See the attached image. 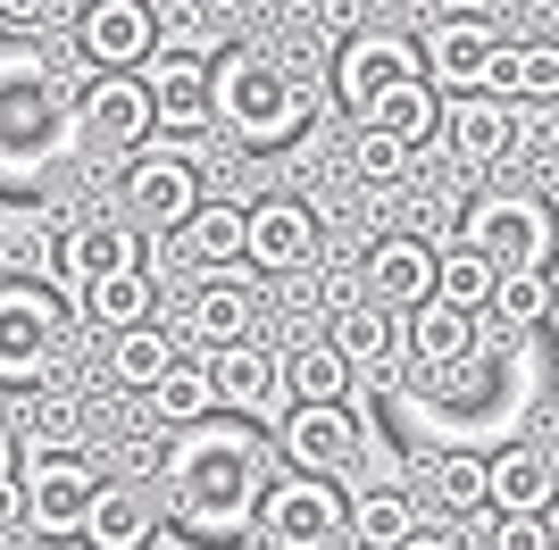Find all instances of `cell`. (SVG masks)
I'll use <instances>...</instances> for the list:
<instances>
[{
    "instance_id": "277c9868",
    "label": "cell",
    "mask_w": 559,
    "mask_h": 550,
    "mask_svg": "<svg viewBox=\"0 0 559 550\" xmlns=\"http://www.w3.org/2000/svg\"><path fill=\"white\" fill-rule=\"evenodd\" d=\"M68 325H75V309L50 292V284L0 275V384L34 392L50 367H59V350H68Z\"/></svg>"
},
{
    "instance_id": "ac0fdd59",
    "label": "cell",
    "mask_w": 559,
    "mask_h": 550,
    "mask_svg": "<svg viewBox=\"0 0 559 550\" xmlns=\"http://www.w3.org/2000/svg\"><path fill=\"white\" fill-rule=\"evenodd\" d=\"M75 50H84V75H134L151 59V9L142 0H84Z\"/></svg>"
},
{
    "instance_id": "30bf717a",
    "label": "cell",
    "mask_w": 559,
    "mask_h": 550,
    "mask_svg": "<svg viewBox=\"0 0 559 550\" xmlns=\"http://www.w3.org/2000/svg\"><path fill=\"white\" fill-rule=\"evenodd\" d=\"M126 267H151L134 226H59V234H50V251H43V284L68 300V309L84 300V284L126 275Z\"/></svg>"
},
{
    "instance_id": "836d02e7",
    "label": "cell",
    "mask_w": 559,
    "mask_h": 550,
    "mask_svg": "<svg viewBox=\"0 0 559 550\" xmlns=\"http://www.w3.org/2000/svg\"><path fill=\"white\" fill-rule=\"evenodd\" d=\"M409 159H418V151H401V142L376 134V125L350 134V176L368 183V192H401V183H409Z\"/></svg>"
},
{
    "instance_id": "52a82bcc",
    "label": "cell",
    "mask_w": 559,
    "mask_h": 550,
    "mask_svg": "<svg viewBox=\"0 0 559 550\" xmlns=\"http://www.w3.org/2000/svg\"><path fill=\"white\" fill-rule=\"evenodd\" d=\"M117 201H126L134 226L176 234L192 208L210 201V192H201V159H192L185 142H176V151H151V142H142V151H126V167H117Z\"/></svg>"
},
{
    "instance_id": "5bb4252c",
    "label": "cell",
    "mask_w": 559,
    "mask_h": 550,
    "mask_svg": "<svg viewBox=\"0 0 559 550\" xmlns=\"http://www.w3.org/2000/svg\"><path fill=\"white\" fill-rule=\"evenodd\" d=\"M418 75V43H401V34H350V43H334V100H343L350 117H368L376 100L393 84H409Z\"/></svg>"
},
{
    "instance_id": "4fadbf2b",
    "label": "cell",
    "mask_w": 559,
    "mask_h": 550,
    "mask_svg": "<svg viewBox=\"0 0 559 550\" xmlns=\"http://www.w3.org/2000/svg\"><path fill=\"white\" fill-rule=\"evenodd\" d=\"M359 442H368V434H359V417H350V409H284L267 451L284 458V476L343 483V467L359 458Z\"/></svg>"
},
{
    "instance_id": "d4e9b609",
    "label": "cell",
    "mask_w": 559,
    "mask_h": 550,
    "mask_svg": "<svg viewBox=\"0 0 559 550\" xmlns=\"http://www.w3.org/2000/svg\"><path fill=\"white\" fill-rule=\"evenodd\" d=\"M409 534H426V509L401 492V483H384V492H359V501H343V542L350 550H401Z\"/></svg>"
},
{
    "instance_id": "e575fe53",
    "label": "cell",
    "mask_w": 559,
    "mask_h": 550,
    "mask_svg": "<svg viewBox=\"0 0 559 550\" xmlns=\"http://www.w3.org/2000/svg\"><path fill=\"white\" fill-rule=\"evenodd\" d=\"M435 501L451 517H485V451H443L435 458Z\"/></svg>"
},
{
    "instance_id": "6da1fadb",
    "label": "cell",
    "mask_w": 559,
    "mask_h": 550,
    "mask_svg": "<svg viewBox=\"0 0 559 550\" xmlns=\"http://www.w3.org/2000/svg\"><path fill=\"white\" fill-rule=\"evenodd\" d=\"M276 476V451L259 426L242 417H201L159 451V517L185 542H210V550H242L259 534V492Z\"/></svg>"
},
{
    "instance_id": "d6986e66",
    "label": "cell",
    "mask_w": 559,
    "mask_h": 550,
    "mask_svg": "<svg viewBox=\"0 0 559 550\" xmlns=\"http://www.w3.org/2000/svg\"><path fill=\"white\" fill-rule=\"evenodd\" d=\"M75 134L109 142V151H142L151 142V92L134 75H84L75 92Z\"/></svg>"
},
{
    "instance_id": "8fae6325",
    "label": "cell",
    "mask_w": 559,
    "mask_h": 550,
    "mask_svg": "<svg viewBox=\"0 0 559 550\" xmlns=\"http://www.w3.org/2000/svg\"><path fill=\"white\" fill-rule=\"evenodd\" d=\"M443 151L467 167V176H501V167L526 151V117H518V100H485V92L443 100Z\"/></svg>"
},
{
    "instance_id": "cb8c5ba5",
    "label": "cell",
    "mask_w": 559,
    "mask_h": 550,
    "mask_svg": "<svg viewBox=\"0 0 559 550\" xmlns=\"http://www.w3.org/2000/svg\"><path fill=\"white\" fill-rule=\"evenodd\" d=\"M551 451L543 442H510V451L485 458V517H501V509H551Z\"/></svg>"
},
{
    "instance_id": "9a60e30c",
    "label": "cell",
    "mask_w": 559,
    "mask_h": 550,
    "mask_svg": "<svg viewBox=\"0 0 559 550\" xmlns=\"http://www.w3.org/2000/svg\"><path fill=\"white\" fill-rule=\"evenodd\" d=\"M201 384H210V400L226 417H284V392H276V350L267 343H226V350H201Z\"/></svg>"
},
{
    "instance_id": "f1b7e54d",
    "label": "cell",
    "mask_w": 559,
    "mask_h": 550,
    "mask_svg": "<svg viewBox=\"0 0 559 550\" xmlns=\"http://www.w3.org/2000/svg\"><path fill=\"white\" fill-rule=\"evenodd\" d=\"M359 125H376V134H393L401 151H418V142L435 134V125H443V92L426 84V75H409V84H393V92H384V100H376L368 117H359Z\"/></svg>"
},
{
    "instance_id": "60d3db41",
    "label": "cell",
    "mask_w": 559,
    "mask_h": 550,
    "mask_svg": "<svg viewBox=\"0 0 559 550\" xmlns=\"http://www.w3.org/2000/svg\"><path fill=\"white\" fill-rule=\"evenodd\" d=\"M401 550H460V542H451V534H409Z\"/></svg>"
},
{
    "instance_id": "7a4b0ae2",
    "label": "cell",
    "mask_w": 559,
    "mask_h": 550,
    "mask_svg": "<svg viewBox=\"0 0 559 550\" xmlns=\"http://www.w3.org/2000/svg\"><path fill=\"white\" fill-rule=\"evenodd\" d=\"M309 117H318V92L293 59L276 50H217L210 59V125H226L242 151H284V142L309 134Z\"/></svg>"
},
{
    "instance_id": "7bdbcfd3",
    "label": "cell",
    "mask_w": 559,
    "mask_h": 550,
    "mask_svg": "<svg viewBox=\"0 0 559 550\" xmlns=\"http://www.w3.org/2000/svg\"><path fill=\"white\" fill-rule=\"evenodd\" d=\"M9 476H17V442L0 434V483H9Z\"/></svg>"
},
{
    "instance_id": "7c38bea8",
    "label": "cell",
    "mask_w": 559,
    "mask_h": 550,
    "mask_svg": "<svg viewBox=\"0 0 559 550\" xmlns=\"http://www.w3.org/2000/svg\"><path fill=\"white\" fill-rule=\"evenodd\" d=\"M492 59H501V34H492V17H435L418 34V75L443 100H467V92H485Z\"/></svg>"
},
{
    "instance_id": "8992f818",
    "label": "cell",
    "mask_w": 559,
    "mask_h": 550,
    "mask_svg": "<svg viewBox=\"0 0 559 550\" xmlns=\"http://www.w3.org/2000/svg\"><path fill=\"white\" fill-rule=\"evenodd\" d=\"M75 142V100L50 84H25V92H0V183H43V167Z\"/></svg>"
},
{
    "instance_id": "83f0119b",
    "label": "cell",
    "mask_w": 559,
    "mask_h": 550,
    "mask_svg": "<svg viewBox=\"0 0 559 550\" xmlns=\"http://www.w3.org/2000/svg\"><path fill=\"white\" fill-rule=\"evenodd\" d=\"M326 350L350 367V375H376V367L393 359V309H376V300H350V309H326Z\"/></svg>"
},
{
    "instance_id": "e0dca14e",
    "label": "cell",
    "mask_w": 559,
    "mask_h": 550,
    "mask_svg": "<svg viewBox=\"0 0 559 550\" xmlns=\"http://www.w3.org/2000/svg\"><path fill=\"white\" fill-rule=\"evenodd\" d=\"M251 318H259V284L234 267V275H201L167 334H176V343H201V350H226V343H251Z\"/></svg>"
},
{
    "instance_id": "8d00e7d4",
    "label": "cell",
    "mask_w": 559,
    "mask_h": 550,
    "mask_svg": "<svg viewBox=\"0 0 559 550\" xmlns=\"http://www.w3.org/2000/svg\"><path fill=\"white\" fill-rule=\"evenodd\" d=\"M476 526H485V550H551V509H501Z\"/></svg>"
},
{
    "instance_id": "ffe728a7",
    "label": "cell",
    "mask_w": 559,
    "mask_h": 550,
    "mask_svg": "<svg viewBox=\"0 0 559 550\" xmlns=\"http://www.w3.org/2000/svg\"><path fill=\"white\" fill-rule=\"evenodd\" d=\"M84 550H151L159 542V501L126 476H100L93 483V509H84Z\"/></svg>"
},
{
    "instance_id": "603a6c76",
    "label": "cell",
    "mask_w": 559,
    "mask_h": 550,
    "mask_svg": "<svg viewBox=\"0 0 559 550\" xmlns=\"http://www.w3.org/2000/svg\"><path fill=\"white\" fill-rule=\"evenodd\" d=\"M350 384H359V375H350L326 343L276 350V392H284V409H350Z\"/></svg>"
},
{
    "instance_id": "d6a6232c",
    "label": "cell",
    "mask_w": 559,
    "mask_h": 550,
    "mask_svg": "<svg viewBox=\"0 0 559 550\" xmlns=\"http://www.w3.org/2000/svg\"><path fill=\"white\" fill-rule=\"evenodd\" d=\"M142 400H151V409H159V426H176V434H185V426H201V417H217V400H210V384H201V367H192V359H176L159 384L142 392Z\"/></svg>"
},
{
    "instance_id": "74e56055",
    "label": "cell",
    "mask_w": 559,
    "mask_h": 550,
    "mask_svg": "<svg viewBox=\"0 0 559 550\" xmlns=\"http://www.w3.org/2000/svg\"><path fill=\"white\" fill-rule=\"evenodd\" d=\"M25 84H50V50L34 34H0V92H25Z\"/></svg>"
},
{
    "instance_id": "44dd1931",
    "label": "cell",
    "mask_w": 559,
    "mask_h": 550,
    "mask_svg": "<svg viewBox=\"0 0 559 550\" xmlns=\"http://www.w3.org/2000/svg\"><path fill=\"white\" fill-rule=\"evenodd\" d=\"M359 284H368L376 309H418V300L435 292V242H426V234H376Z\"/></svg>"
},
{
    "instance_id": "7402d4cb",
    "label": "cell",
    "mask_w": 559,
    "mask_h": 550,
    "mask_svg": "<svg viewBox=\"0 0 559 550\" xmlns=\"http://www.w3.org/2000/svg\"><path fill=\"white\" fill-rule=\"evenodd\" d=\"M393 343L418 359V375H460V367L476 359V318H460V309H443V300H418Z\"/></svg>"
},
{
    "instance_id": "5b68a950",
    "label": "cell",
    "mask_w": 559,
    "mask_h": 550,
    "mask_svg": "<svg viewBox=\"0 0 559 550\" xmlns=\"http://www.w3.org/2000/svg\"><path fill=\"white\" fill-rule=\"evenodd\" d=\"M100 467L84 451H17V526L34 542H75L84 534V509H93Z\"/></svg>"
},
{
    "instance_id": "b9f144b4",
    "label": "cell",
    "mask_w": 559,
    "mask_h": 550,
    "mask_svg": "<svg viewBox=\"0 0 559 550\" xmlns=\"http://www.w3.org/2000/svg\"><path fill=\"white\" fill-rule=\"evenodd\" d=\"M0 526H17V476L0 483Z\"/></svg>"
},
{
    "instance_id": "f546056e",
    "label": "cell",
    "mask_w": 559,
    "mask_h": 550,
    "mask_svg": "<svg viewBox=\"0 0 559 550\" xmlns=\"http://www.w3.org/2000/svg\"><path fill=\"white\" fill-rule=\"evenodd\" d=\"M167 367H176V334H167V325L109 334V375H117V392H151Z\"/></svg>"
},
{
    "instance_id": "3957f363",
    "label": "cell",
    "mask_w": 559,
    "mask_h": 550,
    "mask_svg": "<svg viewBox=\"0 0 559 550\" xmlns=\"http://www.w3.org/2000/svg\"><path fill=\"white\" fill-rule=\"evenodd\" d=\"M460 242L492 275H543L551 267V201L535 183H485L460 217Z\"/></svg>"
},
{
    "instance_id": "4dcf8cb0",
    "label": "cell",
    "mask_w": 559,
    "mask_h": 550,
    "mask_svg": "<svg viewBox=\"0 0 559 550\" xmlns=\"http://www.w3.org/2000/svg\"><path fill=\"white\" fill-rule=\"evenodd\" d=\"M485 309H492L485 325H501L510 343H535L543 318H551V275H492V300H485Z\"/></svg>"
},
{
    "instance_id": "ab89813d",
    "label": "cell",
    "mask_w": 559,
    "mask_h": 550,
    "mask_svg": "<svg viewBox=\"0 0 559 550\" xmlns=\"http://www.w3.org/2000/svg\"><path fill=\"white\" fill-rule=\"evenodd\" d=\"M318 25H326V43H350L359 34V0H318Z\"/></svg>"
},
{
    "instance_id": "4316f807",
    "label": "cell",
    "mask_w": 559,
    "mask_h": 550,
    "mask_svg": "<svg viewBox=\"0 0 559 550\" xmlns=\"http://www.w3.org/2000/svg\"><path fill=\"white\" fill-rule=\"evenodd\" d=\"M151 309H159V284H151V267L100 275V284H84V300H75V318L100 325V334H134V325H159Z\"/></svg>"
},
{
    "instance_id": "9c48e42d",
    "label": "cell",
    "mask_w": 559,
    "mask_h": 550,
    "mask_svg": "<svg viewBox=\"0 0 559 550\" xmlns=\"http://www.w3.org/2000/svg\"><path fill=\"white\" fill-rule=\"evenodd\" d=\"M259 534L276 550H334L343 542V483L267 476V492H259Z\"/></svg>"
},
{
    "instance_id": "f6af8a7d",
    "label": "cell",
    "mask_w": 559,
    "mask_h": 550,
    "mask_svg": "<svg viewBox=\"0 0 559 550\" xmlns=\"http://www.w3.org/2000/svg\"><path fill=\"white\" fill-rule=\"evenodd\" d=\"M176 550H210V542H176Z\"/></svg>"
},
{
    "instance_id": "1f68e13d",
    "label": "cell",
    "mask_w": 559,
    "mask_h": 550,
    "mask_svg": "<svg viewBox=\"0 0 559 550\" xmlns=\"http://www.w3.org/2000/svg\"><path fill=\"white\" fill-rule=\"evenodd\" d=\"M426 300H443V309H460V318H485V300H492V267L467 242H443L435 251V292Z\"/></svg>"
},
{
    "instance_id": "d590c367",
    "label": "cell",
    "mask_w": 559,
    "mask_h": 550,
    "mask_svg": "<svg viewBox=\"0 0 559 550\" xmlns=\"http://www.w3.org/2000/svg\"><path fill=\"white\" fill-rule=\"evenodd\" d=\"M17 426H25V451H75V409L50 392H17Z\"/></svg>"
},
{
    "instance_id": "ee69618b",
    "label": "cell",
    "mask_w": 559,
    "mask_h": 550,
    "mask_svg": "<svg viewBox=\"0 0 559 550\" xmlns=\"http://www.w3.org/2000/svg\"><path fill=\"white\" fill-rule=\"evenodd\" d=\"M50 550H84V542H50Z\"/></svg>"
},
{
    "instance_id": "ba28073f",
    "label": "cell",
    "mask_w": 559,
    "mask_h": 550,
    "mask_svg": "<svg viewBox=\"0 0 559 550\" xmlns=\"http://www.w3.org/2000/svg\"><path fill=\"white\" fill-rule=\"evenodd\" d=\"M318 267V208L293 201V192H267V201L242 208V275L267 284V275H309Z\"/></svg>"
},
{
    "instance_id": "f35d334b",
    "label": "cell",
    "mask_w": 559,
    "mask_h": 550,
    "mask_svg": "<svg viewBox=\"0 0 559 550\" xmlns=\"http://www.w3.org/2000/svg\"><path fill=\"white\" fill-rule=\"evenodd\" d=\"M50 9H59V0H0V25H9V34H43Z\"/></svg>"
},
{
    "instance_id": "484cf974",
    "label": "cell",
    "mask_w": 559,
    "mask_h": 550,
    "mask_svg": "<svg viewBox=\"0 0 559 550\" xmlns=\"http://www.w3.org/2000/svg\"><path fill=\"white\" fill-rule=\"evenodd\" d=\"M176 251H185L192 275H234L242 267V201H201L176 226Z\"/></svg>"
},
{
    "instance_id": "2e32d148",
    "label": "cell",
    "mask_w": 559,
    "mask_h": 550,
    "mask_svg": "<svg viewBox=\"0 0 559 550\" xmlns=\"http://www.w3.org/2000/svg\"><path fill=\"white\" fill-rule=\"evenodd\" d=\"M134 84L151 92V134H167V142L210 134V59H167V50H151L134 68Z\"/></svg>"
}]
</instances>
